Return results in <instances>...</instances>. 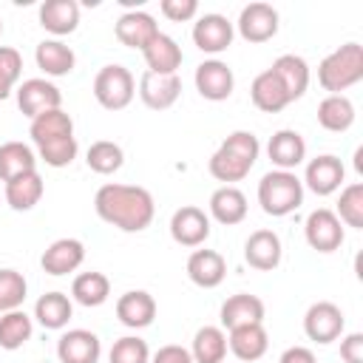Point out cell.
<instances>
[{
  "label": "cell",
  "mask_w": 363,
  "mask_h": 363,
  "mask_svg": "<svg viewBox=\"0 0 363 363\" xmlns=\"http://www.w3.org/2000/svg\"><path fill=\"white\" fill-rule=\"evenodd\" d=\"M85 162H88V167H91L94 173L111 176V173H116V170L125 164V153H122V147H119L116 142L99 139V142H94V145L88 147Z\"/></svg>",
  "instance_id": "38"
},
{
  "label": "cell",
  "mask_w": 363,
  "mask_h": 363,
  "mask_svg": "<svg viewBox=\"0 0 363 363\" xmlns=\"http://www.w3.org/2000/svg\"><path fill=\"white\" fill-rule=\"evenodd\" d=\"M303 235L315 252H335V250H340V244L346 238L340 218L335 216V210H326V207H318L306 216Z\"/></svg>",
  "instance_id": "7"
},
{
  "label": "cell",
  "mask_w": 363,
  "mask_h": 363,
  "mask_svg": "<svg viewBox=\"0 0 363 363\" xmlns=\"http://www.w3.org/2000/svg\"><path fill=\"white\" fill-rule=\"evenodd\" d=\"M31 332H34V320L23 309H9L0 315V349L14 352L26 346L31 340Z\"/></svg>",
  "instance_id": "37"
},
{
  "label": "cell",
  "mask_w": 363,
  "mask_h": 363,
  "mask_svg": "<svg viewBox=\"0 0 363 363\" xmlns=\"http://www.w3.org/2000/svg\"><path fill=\"white\" fill-rule=\"evenodd\" d=\"M269 68L281 79L289 102H295V99H301L306 94V88H309V65H306L303 57H298V54H281Z\"/></svg>",
  "instance_id": "26"
},
{
  "label": "cell",
  "mask_w": 363,
  "mask_h": 363,
  "mask_svg": "<svg viewBox=\"0 0 363 363\" xmlns=\"http://www.w3.org/2000/svg\"><path fill=\"white\" fill-rule=\"evenodd\" d=\"M62 105V94L54 82L43 79V77H31V79H23L17 85V108L23 111V116L34 119L45 111H54Z\"/></svg>",
  "instance_id": "8"
},
{
  "label": "cell",
  "mask_w": 363,
  "mask_h": 363,
  "mask_svg": "<svg viewBox=\"0 0 363 363\" xmlns=\"http://www.w3.org/2000/svg\"><path fill=\"white\" fill-rule=\"evenodd\" d=\"M170 238L182 247H201L210 238V216L196 204L179 207L170 216Z\"/></svg>",
  "instance_id": "9"
},
{
  "label": "cell",
  "mask_w": 363,
  "mask_h": 363,
  "mask_svg": "<svg viewBox=\"0 0 363 363\" xmlns=\"http://www.w3.org/2000/svg\"><path fill=\"white\" fill-rule=\"evenodd\" d=\"M113 34H116V40H119L122 45L136 48V51H145L147 43L159 34V26H156L153 14H147V11H142V9H133V11H125V14L116 20Z\"/></svg>",
  "instance_id": "16"
},
{
  "label": "cell",
  "mask_w": 363,
  "mask_h": 363,
  "mask_svg": "<svg viewBox=\"0 0 363 363\" xmlns=\"http://www.w3.org/2000/svg\"><path fill=\"white\" fill-rule=\"evenodd\" d=\"M258 204L267 216L284 218L303 204V184L292 170H269L258 182Z\"/></svg>",
  "instance_id": "4"
},
{
  "label": "cell",
  "mask_w": 363,
  "mask_h": 363,
  "mask_svg": "<svg viewBox=\"0 0 363 363\" xmlns=\"http://www.w3.org/2000/svg\"><path fill=\"white\" fill-rule=\"evenodd\" d=\"M233 37H235V28L233 23L224 17V14H201L196 23H193V43L199 51L204 54H221L233 45Z\"/></svg>",
  "instance_id": "10"
},
{
  "label": "cell",
  "mask_w": 363,
  "mask_h": 363,
  "mask_svg": "<svg viewBox=\"0 0 363 363\" xmlns=\"http://www.w3.org/2000/svg\"><path fill=\"white\" fill-rule=\"evenodd\" d=\"M258 153H261V145H258V136L252 130H233L218 145V150L210 156L207 170L213 179L233 184V182H241L252 170Z\"/></svg>",
  "instance_id": "2"
},
{
  "label": "cell",
  "mask_w": 363,
  "mask_h": 363,
  "mask_svg": "<svg viewBox=\"0 0 363 363\" xmlns=\"http://www.w3.org/2000/svg\"><path fill=\"white\" fill-rule=\"evenodd\" d=\"M278 363H318V360H315V352L312 349H306V346H289L278 357Z\"/></svg>",
  "instance_id": "47"
},
{
  "label": "cell",
  "mask_w": 363,
  "mask_h": 363,
  "mask_svg": "<svg viewBox=\"0 0 363 363\" xmlns=\"http://www.w3.org/2000/svg\"><path fill=\"white\" fill-rule=\"evenodd\" d=\"M159 11L173 23H187L199 14V3L196 0H162Z\"/></svg>",
  "instance_id": "44"
},
{
  "label": "cell",
  "mask_w": 363,
  "mask_h": 363,
  "mask_svg": "<svg viewBox=\"0 0 363 363\" xmlns=\"http://www.w3.org/2000/svg\"><path fill=\"white\" fill-rule=\"evenodd\" d=\"M207 204H210V216L224 227L241 224L247 218V196L235 184H221L218 190H213Z\"/></svg>",
  "instance_id": "24"
},
{
  "label": "cell",
  "mask_w": 363,
  "mask_h": 363,
  "mask_svg": "<svg viewBox=\"0 0 363 363\" xmlns=\"http://www.w3.org/2000/svg\"><path fill=\"white\" fill-rule=\"evenodd\" d=\"M77 136H60V139H51L45 145H37V156L48 164V167H68L74 159H77Z\"/></svg>",
  "instance_id": "40"
},
{
  "label": "cell",
  "mask_w": 363,
  "mask_h": 363,
  "mask_svg": "<svg viewBox=\"0 0 363 363\" xmlns=\"http://www.w3.org/2000/svg\"><path fill=\"white\" fill-rule=\"evenodd\" d=\"M82 261H85V247H82L79 238H57L45 247V252L40 258V267H43V272L60 278V275L74 272Z\"/></svg>",
  "instance_id": "17"
},
{
  "label": "cell",
  "mask_w": 363,
  "mask_h": 363,
  "mask_svg": "<svg viewBox=\"0 0 363 363\" xmlns=\"http://www.w3.org/2000/svg\"><path fill=\"white\" fill-rule=\"evenodd\" d=\"M196 91L210 99V102H221V99H230L233 88H235V77H233V68L221 60H204L196 65Z\"/></svg>",
  "instance_id": "11"
},
{
  "label": "cell",
  "mask_w": 363,
  "mask_h": 363,
  "mask_svg": "<svg viewBox=\"0 0 363 363\" xmlns=\"http://www.w3.org/2000/svg\"><path fill=\"white\" fill-rule=\"evenodd\" d=\"M363 79V45L343 43L332 54H326L318 65V82L329 94H340Z\"/></svg>",
  "instance_id": "3"
},
{
  "label": "cell",
  "mask_w": 363,
  "mask_h": 363,
  "mask_svg": "<svg viewBox=\"0 0 363 363\" xmlns=\"http://www.w3.org/2000/svg\"><path fill=\"white\" fill-rule=\"evenodd\" d=\"M142 54H145L147 71H153V74H176L184 60L182 45L170 34H162V31L147 43V48Z\"/></svg>",
  "instance_id": "27"
},
{
  "label": "cell",
  "mask_w": 363,
  "mask_h": 363,
  "mask_svg": "<svg viewBox=\"0 0 363 363\" xmlns=\"http://www.w3.org/2000/svg\"><path fill=\"white\" fill-rule=\"evenodd\" d=\"M340 357L343 363H363V332L340 337Z\"/></svg>",
  "instance_id": "45"
},
{
  "label": "cell",
  "mask_w": 363,
  "mask_h": 363,
  "mask_svg": "<svg viewBox=\"0 0 363 363\" xmlns=\"http://www.w3.org/2000/svg\"><path fill=\"white\" fill-rule=\"evenodd\" d=\"M102 354V343L88 329H68L57 340L60 363H96Z\"/></svg>",
  "instance_id": "18"
},
{
  "label": "cell",
  "mask_w": 363,
  "mask_h": 363,
  "mask_svg": "<svg viewBox=\"0 0 363 363\" xmlns=\"http://www.w3.org/2000/svg\"><path fill=\"white\" fill-rule=\"evenodd\" d=\"M267 156L278 170H295L306 159V142L298 130H275L267 142Z\"/></svg>",
  "instance_id": "20"
},
{
  "label": "cell",
  "mask_w": 363,
  "mask_h": 363,
  "mask_svg": "<svg viewBox=\"0 0 363 363\" xmlns=\"http://www.w3.org/2000/svg\"><path fill=\"white\" fill-rule=\"evenodd\" d=\"M28 136H31L34 145H45V142L60 139V136H74V119L62 108L45 111V113H40V116L31 119Z\"/></svg>",
  "instance_id": "33"
},
{
  "label": "cell",
  "mask_w": 363,
  "mask_h": 363,
  "mask_svg": "<svg viewBox=\"0 0 363 363\" xmlns=\"http://www.w3.org/2000/svg\"><path fill=\"white\" fill-rule=\"evenodd\" d=\"M74 315V303L65 292H45L34 303V318L43 329H65Z\"/></svg>",
  "instance_id": "31"
},
{
  "label": "cell",
  "mask_w": 363,
  "mask_h": 363,
  "mask_svg": "<svg viewBox=\"0 0 363 363\" xmlns=\"http://www.w3.org/2000/svg\"><path fill=\"white\" fill-rule=\"evenodd\" d=\"M182 94V79L179 74H153L145 71L139 77V99L150 111H167Z\"/></svg>",
  "instance_id": "14"
},
{
  "label": "cell",
  "mask_w": 363,
  "mask_h": 363,
  "mask_svg": "<svg viewBox=\"0 0 363 363\" xmlns=\"http://www.w3.org/2000/svg\"><path fill=\"white\" fill-rule=\"evenodd\" d=\"M343 176H346V167L337 156L332 153H323V156H315L309 159L306 164V173H303V187H309L315 196H332L335 190H340L343 184Z\"/></svg>",
  "instance_id": "13"
},
{
  "label": "cell",
  "mask_w": 363,
  "mask_h": 363,
  "mask_svg": "<svg viewBox=\"0 0 363 363\" xmlns=\"http://www.w3.org/2000/svg\"><path fill=\"white\" fill-rule=\"evenodd\" d=\"M0 315H3V312H0Z\"/></svg>",
  "instance_id": "49"
},
{
  "label": "cell",
  "mask_w": 363,
  "mask_h": 363,
  "mask_svg": "<svg viewBox=\"0 0 363 363\" xmlns=\"http://www.w3.org/2000/svg\"><path fill=\"white\" fill-rule=\"evenodd\" d=\"M23 74V57L11 45H0V102L11 96L14 85L20 82Z\"/></svg>",
  "instance_id": "42"
},
{
  "label": "cell",
  "mask_w": 363,
  "mask_h": 363,
  "mask_svg": "<svg viewBox=\"0 0 363 363\" xmlns=\"http://www.w3.org/2000/svg\"><path fill=\"white\" fill-rule=\"evenodd\" d=\"M335 216L340 218V224L354 227V230H363V184L360 182H352V184H346L340 190Z\"/></svg>",
  "instance_id": "39"
},
{
  "label": "cell",
  "mask_w": 363,
  "mask_h": 363,
  "mask_svg": "<svg viewBox=\"0 0 363 363\" xmlns=\"http://www.w3.org/2000/svg\"><path fill=\"white\" fill-rule=\"evenodd\" d=\"M235 28L247 43H267L278 34V11L269 3H250L241 9Z\"/></svg>",
  "instance_id": "12"
},
{
  "label": "cell",
  "mask_w": 363,
  "mask_h": 363,
  "mask_svg": "<svg viewBox=\"0 0 363 363\" xmlns=\"http://www.w3.org/2000/svg\"><path fill=\"white\" fill-rule=\"evenodd\" d=\"M111 295V281L108 275L91 269V272H79L71 284V298L79 303V306H102Z\"/></svg>",
  "instance_id": "35"
},
{
  "label": "cell",
  "mask_w": 363,
  "mask_h": 363,
  "mask_svg": "<svg viewBox=\"0 0 363 363\" xmlns=\"http://www.w3.org/2000/svg\"><path fill=\"white\" fill-rule=\"evenodd\" d=\"M343 329H346V318H343L340 306L332 303V301H318L303 315V332H306V337L315 340V343H320V346L343 337Z\"/></svg>",
  "instance_id": "6"
},
{
  "label": "cell",
  "mask_w": 363,
  "mask_h": 363,
  "mask_svg": "<svg viewBox=\"0 0 363 363\" xmlns=\"http://www.w3.org/2000/svg\"><path fill=\"white\" fill-rule=\"evenodd\" d=\"M40 26L54 37H65V34L77 31L79 3L77 0H45L40 6Z\"/></svg>",
  "instance_id": "25"
},
{
  "label": "cell",
  "mask_w": 363,
  "mask_h": 363,
  "mask_svg": "<svg viewBox=\"0 0 363 363\" xmlns=\"http://www.w3.org/2000/svg\"><path fill=\"white\" fill-rule=\"evenodd\" d=\"M187 278L201 289H216L227 278V261L216 250H193L187 258Z\"/></svg>",
  "instance_id": "21"
},
{
  "label": "cell",
  "mask_w": 363,
  "mask_h": 363,
  "mask_svg": "<svg viewBox=\"0 0 363 363\" xmlns=\"http://www.w3.org/2000/svg\"><path fill=\"white\" fill-rule=\"evenodd\" d=\"M281 258H284V244H281L275 230H255L244 241V261L252 269L269 272L281 264Z\"/></svg>",
  "instance_id": "15"
},
{
  "label": "cell",
  "mask_w": 363,
  "mask_h": 363,
  "mask_svg": "<svg viewBox=\"0 0 363 363\" xmlns=\"http://www.w3.org/2000/svg\"><path fill=\"white\" fill-rule=\"evenodd\" d=\"M108 360L111 363H150V349H147V343L142 337L125 335L111 346Z\"/></svg>",
  "instance_id": "43"
},
{
  "label": "cell",
  "mask_w": 363,
  "mask_h": 363,
  "mask_svg": "<svg viewBox=\"0 0 363 363\" xmlns=\"http://www.w3.org/2000/svg\"><path fill=\"white\" fill-rule=\"evenodd\" d=\"M116 318L128 329H145L156 318V301L145 289H130L116 301Z\"/></svg>",
  "instance_id": "22"
},
{
  "label": "cell",
  "mask_w": 363,
  "mask_h": 363,
  "mask_svg": "<svg viewBox=\"0 0 363 363\" xmlns=\"http://www.w3.org/2000/svg\"><path fill=\"white\" fill-rule=\"evenodd\" d=\"M28 284L17 269H0V312L20 309L26 301Z\"/></svg>",
  "instance_id": "41"
},
{
  "label": "cell",
  "mask_w": 363,
  "mask_h": 363,
  "mask_svg": "<svg viewBox=\"0 0 363 363\" xmlns=\"http://www.w3.org/2000/svg\"><path fill=\"white\" fill-rule=\"evenodd\" d=\"M267 346H269V337H267L264 323H247V326L230 329L227 349H230L238 360H244V363H252V360L264 357V354H267Z\"/></svg>",
  "instance_id": "23"
},
{
  "label": "cell",
  "mask_w": 363,
  "mask_h": 363,
  "mask_svg": "<svg viewBox=\"0 0 363 363\" xmlns=\"http://www.w3.org/2000/svg\"><path fill=\"white\" fill-rule=\"evenodd\" d=\"M94 210L96 216L122 230V233H142L150 227L153 216H156V204L153 196L145 187L136 184H102L94 196Z\"/></svg>",
  "instance_id": "1"
},
{
  "label": "cell",
  "mask_w": 363,
  "mask_h": 363,
  "mask_svg": "<svg viewBox=\"0 0 363 363\" xmlns=\"http://www.w3.org/2000/svg\"><path fill=\"white\" fill-rule=\"evenodd\" d=\"M150 363H193V357H190V349L179 343H167L150 357Z\"/></svg>",
  "instance_id": "46"
},
{
  "label": "cell",
  "mask_w": 363,
  "mask_h": 363,
  "mask_svg": "<svg viewBox=\"0 0 363 363\" xmlns=\"http://www.w3.org/2000/svg\"><path fill=\"white\" fill-rule=\"evenodd\" d=\"M136 79L125 65H102L94 77V99L105 111H122L133 102Z\"/></svg>",
  "instance_id": "5"
},
{
  "label": "cell",
  "mask_w": 363,
  "mask_h": 363,
  "mask_svg": "<svg viewBox=\"0 0 363 363\" xmlns=\"http://www.w3.org/2000/svg\"><path fill=\"white\" fill-rule=\"evenodd\" d=\"M193 363H224L227 357V335L221 326H201L193 335L190 346Z\"/></svg>",
  "instance_id": "34"
},
{
  "label": "cell",
  "mask_w": 363,
  "mask_h": 363,
  "mask_svg": "<svg viewBox=\"0 0 363 363\" xmlns=\"http://www.w3.org/2000/svg\"><path fill=\"white\" fill-rule=\"evenodd\" d=\"M37 170V153L23 142L0 145V182H11L14 176Z\"/></svg>",
  "instance_id": "36"
},
{
  "label": "cell",
  "mask_w": 363,
  "mask_h": 363,
  "mask_svg": "<svg viewBox=\"0 0 363 363\" xmlns=\"http://www.w3.org/2000/svg\"><path fill=\"white\" fill-rule=\"evenodd\" d=\"M218 320H221V329L227 332L235 326H247V323H264V301L250 292L230 295L218 309Z\"/></svg>",
  "instance_id": "19"
},
{
  "label": "cell",
  "mask_w": 363,
  "mask_h": 363,
  "mask_svg": "<svg viewBox=\"0 0 363 363\" xmlns=\"http://www.w3.org/2000/svg\"><path fill=\"white\" fill-rule=\"evenodd\" d=\"M0 34H3V20H0Z\"/></svg>",
  "instance_id": "48"
},
{
  "label": "cell",
  "mask_w": 363,
  "mask_h": 363,
  "mask_svg": "<svg viewBox=\"0 0 363 363\" xmlns=\"http://www.w3.org/2000/svg\"><path fill=\"white\" fill-rule=\"evenodd\" d=\"M318 125L332 133H343L354 125V105L343 94H329L318 105Z\"/></svg>",
  "instance_id": "32"
},
{
  "label": "cell",
  "mask_w": 363,
  "mask_h": 363,
  "mask_svg": "<svg viewBox=\"0 0 363 363\" xmlns=\"http://www.w3.org/2000/svg\"><path fill=\"white\" fill-rule=\"evenodd\" d=\"M43 176L37 170L31 173H23V176H14L11 182H6V204L17 213H26V210H34L43 199Z\"/></svg>",
  "instance_id": "30"
},
{
  "label": "cell",
  "mask_w": 363,
  "mask_h": 363,
  "mask_svg": "<svg viewBox=\"0 0 363 363\" xmlns=\"http://www.w3.org/2000/svg\"><path fill=\"white\" fill-rule=\"evenodd\" d=\"M34 60H37V68L45 77H65L77 65V57H74L71 45H65L62 40H43L34 48Z\"/></svg>",
  "instance_id": "29"
},
{
  "label": "cell",
  "mask_w": 363,
  "mask_h": 363,
  "mask_svg": "<svg viewBox=\"0 0 363 363\" xmlns=\"http://www.w3.org/2000/svg\"><path fill=\"white\" fill-rule=\"evenodd\" d=\"M250 99H252V105H255L258 111H264V113H278V111H284V108L289 105V96H286L281 79L272 74V68L261 71V74L252 79V85H250Z\"/></svg>",
  "instance_id": "28"
}]
</instances>
